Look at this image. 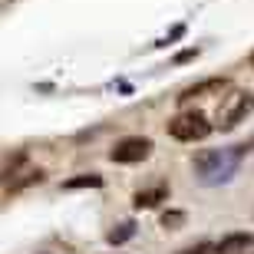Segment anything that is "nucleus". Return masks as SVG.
<instances>
[{"instance_id": "obj_1", "label": "nucleus", "mask_w": 254, "mask_h": 254, "mask_svg": "<svg viewBox=\"0 0 254 254\" xmlns=\"http://www.w3.org/2000/svg\"><path fill=\"white\" fill-rule=\"evenodd\" d=\"M248 155V145H231V149H201L191 159V169H195L198 182L201 185H225V182L235 179L241 159Z\"/></svg>"}, {"instance_id": "obj_2", "label": "nucleus", "mask_w": 254, "mask_h": 254, "mask_svg": "<svg viewBox=\"0 0 254 254\" xmlns=\"http://www.w3.org/2000/svg\"><path fill=\"white\" fill-rule=\"evenodd\" d=\"M208 132H211V123L205 113H182L169 123V135L179 142H201L208 139Z\"/></svg>"}, {"instance_id": "obj_3", "label": "nucleus", "mask_w": 254, "mask_h": 254, "mask_svg": "<svg viewBox=\"0 0 254 254\" xmlns=\"http://www.w3.org/2000/svg\"><path fill=\"white\" fill-rule=\"evenodd\" d=\"M149 155H152V139H145V135H129V139L116 142L113 152H109V159L119 162V165H135Z\"/></svg>"}, {"instance_id": "obj_4", "label": "nucleus", "mask_w": 254, "mask_h": 254, "mask_svg": "<svg viewBox=\"0 0 254 254\" xmlns=\"http://www.w3.org/2000/svg\"><path fill=\"white\" fill-rule=\"evenodd\" d=\"M254 109V96L251 93H235L228 96V103L221 106V113H218V126L221 129H235L241 119H245L248 113Z\"/></svg>"}, {"instance_id": "obj_5", "label": "nucleus", "mask_w": 254, "mask_h": 254, "mask_svg": "<svg viewBox=\"0 0 254 254\" xmlns=\"http://www.w3.org/2000/svg\"><path fill=\"white\" fill-rule=\"evenodd\" d=\"M228 86V79L225 76H211V79H201V83H195V86H185L179 93V103H189V99H195V96H208V93H221Z\"/></svg>"}, {"instance_id": "obj_6", "label": "nucleus", "mask_w": 254, "mask_h": 254, "mask_svg": "<svg viewBox=\"0 0 254 254\" xmlns=\"http://www.w3.org/2000/svg\"><path fill=\"white\" fill-rule=\"evenodd\" d=\"M159 201H169V185H152V189H142L132 195L135 208H155Z\"/></svg>"}, {"instance_id": "obj_7", "label": "nucleus", "mask_w": 254, "mask_h": 254, "mask_svg": "<svg viewBox=\"0 0 254 254\" xmlns=\"http://www.w3.org/2000/svg\"><path fill=\"white\" fill-rule=\"evenodd\" d=\"M251 245H254V235H248V231H238V235L221 238V241L215 245V254H238V251H248Z\"/></svg>"}, {"instance_id": "obj_8", "label": "nucleus", "mask_w": 254, "mask_h": 254, "mask_svg": "<svg viewBox=\"0 0 254 254\" xmlns=\"http://www.w3.org/2000/svg\"><path fill=\"white\" fill-rule=\"evenodd\" d=\"M103 185V175H96V172H86V175H76V179H66L63 189L73 191V189H99Z\"/></svg>"}, {"instance_id": "obj_9", "label": "nucleus", "mask_w": 254, "mask_h": 254, "mask_svg": "<svg viewBox=\"0 0 254 254\" xmlns=\"http://www.w3.org/2000/svg\"><path fill=\"white\" fill-rule=\"evenodd\" d=\"M132 235H135V225H132V221H123L119 228H113V231L106 235V241H109V245H126Z\"/></svg>"}, {"instance_id": "obj_10", "label": "nucleus", "mask_w": 254, "mask_h": 254, "mask_svg": "<svg viewBox=\"0 0 254 254\" xmlns=\"http://www.w3.org/2000/svg\"><path fill=\"white\" fill-rule=\"evenodd\" d=\"M33 182H43V172H27L20 182H10V191H20V189H27V185H33Z\"/></svg>"}, {"instance_id": "obj_11", "label": "nucleus", "mask_w": 254, "mask_h": 254, "mask_svg": "<svg viewBox=\"0 0 254 254\" xmlns=\"http://www.w3.org/2000/svg\"><path fill=\"white\" fill-rule=\"evenodd\" d=\"M179 225H185V211H165V215H162V228L175 231Z\"/></svg>"}, {"instance_id": "obj_12", "label": "nucleus", "mask_w": 254, "mask_h": 254, "mask_svg": "<svg viewBox=\"0 0 254 254\" xmlns=\"http://www.w3.org/2000/svg\"><path fill=\"white\" fill-rule=\"evenodd\" d=\"M198 57V50H182L179 57H175V63H189V60H195Z\"/></svg>"}, {"instance_id": "obj_13", "label": "nucleus", "mask_w": 254, "mask_h": 254, "mask_svg": "<svg viewBox=\"0 0 254 254\" xmlns=\"http://www.w3.org/2000/svg\"><path fill=\"white\" fill-rule=\"evenodd\" d=\"M205 251H211V248H208V245H195V248H185L182 254H205Z\"/></svg>"}, {"instance_id": "obj_14", "label": "nucleus", "mask_w": 254, "mask_h": 254, "mask_svg": "<svg viewBox=\"0 0 254 254\" xmlns=\"http://www.w3.org/2000/svg\"><path fill=\"white\" fill-rule=\"evenodd\" d=\"M251 66H254V53H251Z\"/></svg>"}]
</instances>
